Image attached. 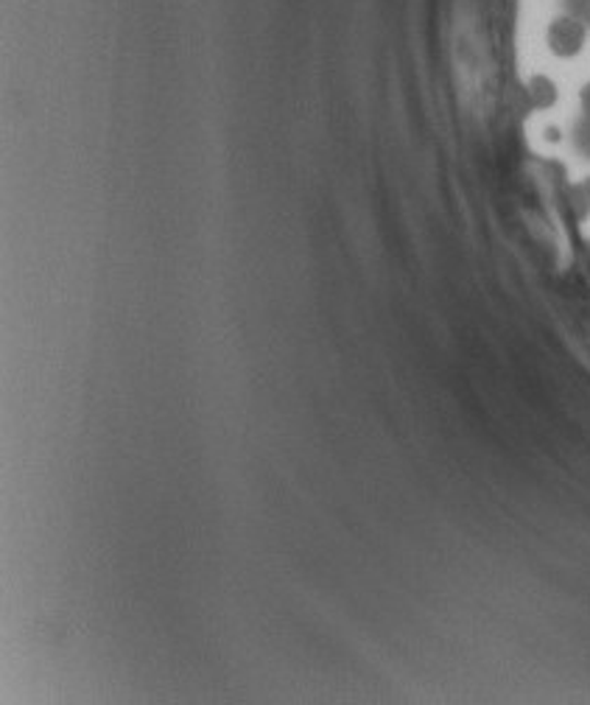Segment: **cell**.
<instances>
[{
	"instance_id": "6da1fadb",
	"label": "cell",
	"mask_w": 590,
	"mask_h": 705,
	"mask_svg": "<svg viewBox=\"0 0 590 705\" xmlns=\"http://www.w3.org/2000/svg\"><path fill=\"white\" fill-rule=\"evenodd\" d=\"M585 43H588V32H585V26L577 17L559 12L548 20L546 45L554 57L559 59L579 57V54L585 51Z\"/></svg>"
},
{
	"instance_id": "7a4b0ae2",
	"label": "cell",
	"mask_w": 590,
	"mask_h": 705,
	"mask_svg": "<svg viewBox=\"0 0 590 705\" xmlns=\"http://www.w3.org/2000/svg\"><path fill=\"white\" fill-rule=\"evenodd\" d=\"M529 93H532L538 107H552V104L557 102V84L548 77H534L532 82H529Z\"/></svg>"
},
{
	"instance_id": "3957f363",
	"label": "cell",
	"mask_w": 590,
	"mask_h": 705,
	"mask_svg": "<svg viewBox=\"0 0 590 705\" xmlns=\"http://www.w3.org/2000/svg\"><path fill=\"white\" fill-rule=\"evenodd\" d=\"M579 98H582V109H585V115H588V118H590V84H585L582 93H579Z\"/></svg>"
}]
</instances>
